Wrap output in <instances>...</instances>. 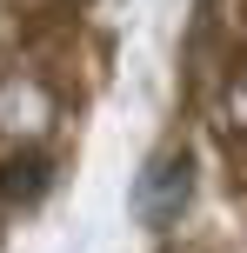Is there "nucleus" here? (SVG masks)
<instances>
[{"mask_svg":"<svg viewBox=\"0 0 247 253\" xmlns=\"http://www.w3.org/2000/svg\"><path fill=\"white\" fill-rule=\"evenodd\" d=\"M187 193H194V160H187V153H160V160L134 180V213L160 233V227H174V220H181Z\"/></svg>","mask_w":247,"mask_h":253,"instance_id":"obj_1","label":"nucleus"},{"mask_svg":"<svg viewBox=\"0 0 247 253\" xmlns=\"http://www.w3.org/2000/svg\"><path fill=\"white\" fill-rule=\"evenodd\" d=\"M40 187H47V160H13L0 180V193H13V200H34Z\"/></svg>","mask_w":247,"mask_h":253,"instance_id":"obj_2","label":"nucleus"}]
</instances>
